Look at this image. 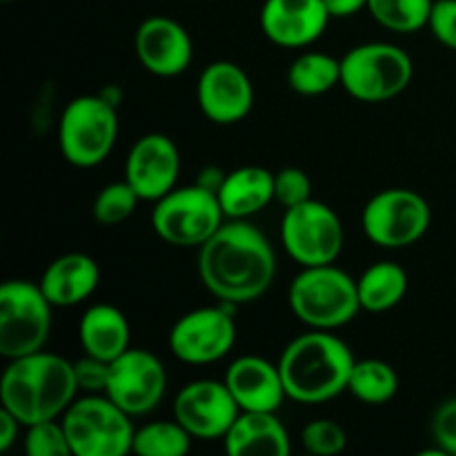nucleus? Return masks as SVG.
I'll return each mask as SVG.
<instances>
[{
    "instance_id": "21",
    "label": "nucleus",
    "mask_w": 456,
    "mask_h": 456,
    "mask_svg": "<svg viewBox=\"0 0 456 456\" xmlns=\"http://www.w3.org/2000/svg\"><path fill=\"white\" fill-rule=\"evenodd\" d=\"M225 452L232 456H288L289 435L276 412H240L225 436Z\"/></svg>"
},
{
    "instance_id": "20",
    "label": "nucleus",
    "mask_w": 456,
    "mask_h": 456,
    "mask_svg": "<svg viewBox=\"0 0 456 456\" xmlns=\"http://www.w3.org/2000/svg\"><path fill=\"white\" fill-rule=\"evenodd\" d=\"M101 281V270L92 256L80 252L62 254L47 265L40 276V289L53 307H71L94 294Z\"/></svg>"
},
{
    "instance_id": "4",
    "label": "nucleus",
    "mask_w": 456,
    "mask_h": 456,
    "mask_svg": "<svg viewBox=\"0 0 456 456\" xmlns=\"http://www.w3.org/2000/svg\"><path fill=\"white\" fill-rule=\"evenodd\" d=\"M289 307L312 330L343 328L363 310L356 281L334 263L303 267L289 285Z\"/></svg>"
},
{
    "instance_id": "26",
    "label": "nucleus",
    "mask_w": 456,
    "mask_h": 456,
    "mask_svg": "<svg viewBox=\"0 0 456 456\" xmlns=\"http://www.w3.org/2000/svg\"><path fill=\"white\" fill-rule=\"evenodd\" d=\"M396 390H399V377H396L395 368L386 361L363 359L356 361L354 368H352L347 392L363 403H387L390 399H395Z\"/></svg>"
},
{
    "instance_id": "10",
    "label": "nucleus",
    "mask_w": 456,
    "mask_h": 456,
    "mask_svg": "<svg viewBox=\"0 0 456 456\" xmlns=\"http://www.w3.org/2000/svg\"><path fill=\"white\" fill-rule=\"evenodd\" d=\"M281 240L301 267L330 265L343 249V223L330 205L310 199L288 208L281 221Z\"/></svg>"
},
{
    "instance_id": "19",
    "label": "nucleus",
    "mask_w": 456,
    "mask_h": 456,
    "mask_svg": "<svg viewBox=\"0 0 456 456\" xmlns=\"http://www.w3.org/2000/svg\"><path fill=\"white\" fill-rule=\"evenodd\" d=\"M225 386L240 412H276L288 399L279 363L261 356H240L227 368Z\"/></svg>"
},
{
    "instance_id": "3",
    "label": "nucleus",
    "mask_w": 456,
    "mask_h": 456,
    "mask_svg": "<svg viewBox=\"0 0 456 456\" xmlns=\"http://www.w3.org/2000/svg\"><path fill=\"white\" fill-rule=\"evenodd\" d=\"M354 363L346 341L330 334V330H314L285 347L279 370L288 399L314 405L347 390Z\"/></svg>"
},
{
    "instance_id": "8",
    "label": "nucleus",
    "mask_w": 456,
    "mask_h": 456,
    "mask_svg": "<svg viewBox=\"0 0 456 456\" xmlns=\"http://www.w3.org/2000/svg\"><path fill=\"white\" fill-rule=\"evenodd\" d=\"M225 223L218 196L199 183L174 187L156 200L151 209V227L165 243L174 248H200Z\"/></svg>"
},
{
    "instance_id": "1",
    "label": "nucleus",
    "mask_w": 456,
    "mask_h": 456,
    "mask_svg": "<svg viewBox=\"0 0 456 456\" xmlns=\"http://www.w3.org/2000/svg\"><path fill=\"white\" fill-rule=\"evenodd\" d=\"M199 274L221 303H252L274 283V248L245 218H230L199 248Z\"/></svg>"
},
{
    "instance_id": "28",
    "label": "nucleus",
    "mask_w": 456,
    "mask_h": 456,
    "mask_svg": "<svg viewBox=\"0 0 456 456\" xmlns=\"http://www.w3.org/2000/svg\"><path fill=\"white\" fill-rule=\"evenodd\" d=\"M194 436L174 419L142 426L134 435L132 452L141 456H183L190 452Z\"/></svg>"
},
{
    "instance_id": "31",
    "label": "nucleus",
    "mask_w": 456,
    "mask_h": 456,
    "mask_svg": "<svg viewBox=\"0 0 456 456\" xmlns=\"http://www.w3.org/2000/svg\"><path fill=\"white\" fill-rule=\"evenodd\" d=\"M303 448L316 456H334L343 452L347 445L346 430L330 419H316L307 423L301 432Z\"/></svg>"
},
{
    "instance_id": "27",
    "label": "nucleus",
    "mask_w": 456,
    "mask_h": 456,
    "mask_svg": "<svg viewBox=\"0 0 456 456\" xmlns=\"http://www.w3.org/2000/svg\"><path fill=\"white\" fill-rule=\"evenodd\" d=\"M435 0H370L374 20L395 34H414L430 22Z\"/></svg>"
},
{
    "instance_id": "12",
    "label": "nucleus",
    "mask_w": 456,
    "mask_h": 456,
    "mask_svg": "<svg viewBox=\"0 0 456 456\" xmlns=\"http://www.w3.org/2000/svg\"><path fill=\"white\" fill-rule=\"evenodd\" d=\"M232 303L187 312L169 332V350L178 361L208 365L230 354L236 343V323Z\"/></svg>"
},
{
    "instance_id": "34",
    "label": "nucleus",
    "mask_w": 456,
    "mask_h": 456,
    "mask_svg": "<svg viewBox=\"0 0 456 456\" xmlns=\"http://www.w3.org/2000/svg\"><path fill=\"white\" fill-rule=\"evenodd\" d=\"M428 27L441 45L456 52V0H435Z\"/></svg>"
},
{
    "instance_id": "7",
    "label": "nucleus",
    "mask_w": 456,
    "mask_h": 456,
    "mask_svg": "<svg viewBox=\"0 0 456 456\" xmlns=\"http://www.w3.org/2000/svg\"><path fill=\"white\" fill-rule=\"evenodd\" d=\"M118 136V116L107 96H78L58 123V145L67 163L96 167L111 154Z\"/></svg>"
},
{
    "instance_id": "13",
    "label": "nucleus",
    "mask_w": 456,
    "mask_h": 456,
    "mask_svg": "<svg viewBox=\"0 0 456 456\" xmlns=\"http://www.w3.org/2000/svg\"><path fill=\"white\" fill-rule=\"evenodd\" d=\"M167 390V372L156 354L129 347L110 363L105 395L129 417H142L159 408Z\"/></svg>"
},
{
    "instance_id": "6",
    "label": "nucleus",
    "mask_w": 456,
    "mask_h": 456,
    "mask_svg": "<svg viewBox=\"0 0 456 456\" xmlns=\"http://www.w3.org/2000/svg\"><path fill=\"white\" fill-rule=\"evenodd\" d=\"M414 65L408 52L390 43H365L341 58V85L361 102H383L412 83Z\"/></svg>"
},
{
    "instance_id": "2",
    "label": "nucleus",
    "mask_w": 456,
    "mask_h": 456,
    "mask_svg": "<svg viewBox=\"0 0 456 456\" xmlns=\"http://www.w3.org/2000/svg\"><path fill=\"white\" fill-rule=\"evenodd\" d=\"M78 390L74 363L43 350L9 359L0 381L3 408L25 428L65 414Z\"/></svg>"
},
{
    "instance_id": "11",
    "label": "nucleus",
    "mask_w": 456,
    "mask_h": 456,
    "mask_svg": "<svg viewBox=\"0 0 456 456\" xmlns=\"http://www.w3.org/2000/svg\"><path fill=\"white\" fill-rule=\"evenodd\" d=\"M432 212L421 194L403 187L374 194L363 208V232L374 245L386 249L410 248L426 236Z\"/></svg>"
},
{
    "instance_id": "17",
    "label": "nucleus",
    "mask_w": 456,
    "mask_h": 456,
    "mask_svg": "<svg viewBox=\"0 0 456 456\" xmlns=\"http://www.w3.org/2000/svg\"><path fill=\"white\" fill-rule=\"evenodd\" d=\"M134 52L150 74L172 78L191 65L194 45L181 22L165 16H151L138 25Z\"/></svg>"
},
{
    "instance_id": "29",
    "label": "nucleus",
    "mask_w": 456,
    "mask_h": 456,
    "mask_svg": "<svg viewBox=\"0 0 456 456\" xmlns=\"http://www.w3.org/2000/svg\"><path fill=\"white\" fill-rule=\"evenodd\" d=\"M138 200H141V196L127 181L110 183V185L102 187L101 194L94 200V218L101 225H118L132 216Z\"/></svg>"
},
{
    "instance_id": "33",
    "label": "nucleus",
    "mask_w": 456,
    "mask_h": 456,
    "mask_svg": "<svg viewBox=\"0 0 456 456\" xmlns=\"http://www.w3.org/2000/svg\"><path fill=\"white\" fill-rule=\"evenodd\" d=\"M74 374L78 387L89 395H105L107 381H110V363L96 356L85 354L74 363Z\"/></svg>"
},
{
    "instance_id": "38",
    "label": "nucleus",
    "mask_w": 456,
    "mask_h": 456,
    "mask_svg": "<svg viewBox=\"0 0 456 456\" xmlns=\"http://www.w3.org/2000/svg\"><path fill=\"white\" fill-rule=\"evenodd\" d=\"M225 176H227V174H223L218 167H205L203 174H200L199 181H196V183H199L200 187H205V190H209V191H214V194H216V191L221 190Z\"/></svg>"
},
{
    "instance_id": "30",
    "label": "nucleus",
    "mask_w": 456,
    "mask_h": 456,
    "mask_svg": "<svg viewBox=\"0 0 456 456\" xmlns=\"http://www.w3.org/2000/svg\"><path fill=\"white\" fill-rule=\"evenodd\" d=\"M25 452L29 456H69L71 448L62 421L56 423V419H52L27 426Z\"/></svg>"
},
{
    "instance_id": "5",
    "label": "nucleus",
    "mask_w": 456,
    "mask_h": 456,
    "mask_svg": "<svg viewBox=\"0 0 456 456\" xmlns=\"http://www.w3.org/2000/svg\"><path fill=\"white\" fill-rule=\"evenodd\" d=\"M129 414L107 395L76 399L62 414L67 441L76 456H125L132 452L134 430Z\"/></svg>"
},
{
    "instance_id": "14",
    "label": "nucleus",
    "mask_w": 456,
    "mask_h": 456,
    "mask_svg": "<svg viewBox=\"0 0 456 456\" xmlns=\"http://www.w3.org/2000/svg\"><path fill=\"white\" fill-rule=\"evenodd\" d=\"M239 414V403L225 381H191L174 399V419L194 439H223Z\"/></svg>"
},
{
    "instance_id": "37",
    "label": "nucleus",
    "mask_w": 456,
    "mask_h": 456,
    "mask_svg": "<svg viewBox=\"0 0 456 456\" xmlns=\"http://www.w3.org/2000/svg\"><path fill=\"white\" fill-rule=\"evenodd\" d=\"M332 18H350L368 9L370 0H323Z\"/></svg>"
},
{
    "instance_id": "23",
    "label": "nucleus",
    "mask_w": 456,
    "mask_h": 456,
    "mask_svg": "<svg viewBox=\"0 0 456 456\" xmlns=\"http://www.w3.org/2000/svg\"><path fill=\"white\" fill-rule=\"evenodd\" d=\"M216 196L225 218H249L274 200V174L258 165H245L227 174Z\"/></svg>"
},
{
    "instance_id": "18",
    "label": "nucleus",
    "mask_w": 456,
    "mask_h": 456,
    "mask_svg": "<svg viewBox=\"0 0 456 456\" xmlns=\"http://www.w3.org/2000/svg\"><path fill=\"white\" fill-rule=\"evenodd\" d=\"M330 18L323 0H265L261 29L281 47H307L323 36Z\"/></svg>"
},
{
    "instance_id": "9",
    "label": "nucleus",
    "mask_w": 456,
    "mask_h": 456,
    "mask_svg": "<svg viewBox=\"0 0 456 456\" xmlns=\"http://www.w3.org/2000/svg\"><path fill=\"white\" fill-rule=\"evenodd\" d=\"M52 307L38 283L7 281L0 288V354L18 359L43 350L52 332Z\"/></svg>"
},
{
    "instance_id": "25",
    "label": "nucleus",
    "mask_w": 456,
    "mask_h": 456,
    "mask_svg": "<svg viewBox=\"0 0 456 456\" xmlns=\"http://www.w3.org/2000/svg\"><path fill=\"white\" fill-rule=\"evenodd\" d=\"M288 83L301 96H319L341 83V61L321 52L303 53L289 65Z\"/></svg>"
},
{
    "instance_id": "35",
    "label": "nucleus",
    "mask_w": 456,
    "mask_h": 456,
    "mask_svg": "<svg viewBox=\"0 0 456 456\" xmlns=\"http://www.w3.org/2000/svg\"><path fill=\"white\" fill-rule=\"evenodd\" d=\"M432 435L445 454L456 456V396L444 401L432 419Z\"/></svg>"
},
{
    "instance_id": "39",
    "label": "nucleus",
    "mask_w": 456,
    "mask_h": 456,
    "mask_svg": "<svg viewBox=\"0 0 456 456\" xmlns=\"http://www.w3.org/2000/svg\"><path fill=\"white\" fill-rule=\"evenodd\" d=\"M3 3H12V0H3Z\"/></svg>"
},
{
    "instance_id": "36",
    "label": "nucleus",
    "mask_w": 456,
    "mask_h": 456,
    "mask_svg": "<svg viewBox=\"0 0 456 456\" xmlns=\"http://www.w3.org/2000/svg\"><path fill=\"white\" fill-rule=\"evenodd\" d=\"M20 426L22 423L18 421L9 410H0V452H7V450L16 444L18 428Z\"/></svg>"
},
{
    "instance_id": "22",
    "label": "nucleus",
    "mask_w": 456,
    "mask_h": 456,
    "mask_svg": "<svg viewBox=\"0 0 456 456\" xmlns=\"http://www.w3.org/2000/svg\"><path fill=\"white\" fill-rule=\"evenodd\" d=\"M78 338L85 354L111 363L129 350V321L118 307L98 303L83 314L78 323Z\"/></svg>"
},
{
    "instance_id": "15",
    "label": "nucleus",
    "mask_w": 456,
    "mask_h": 456,
    "mask_svg": "<svg viewBox=\"0 0 456 456\" xmlns=\"http://www.w3.org/2000/svg\"><path fill=\"white\" fill-rule=\"evenodd\" d=\"M181 172V151L165 134L138 138L125 160V181L136 190L141 200H159L176 187Z\"/></svg>"
},
{
    "instance_id": "16",
    "label": "nucleus",
    "mask_w": 456,
    "mask_h": 456,
    "mask_svg": "<svg viewBox=\"0 0 456 456\" xmlns=\"http://www.w3.org/2000/svg\"><path fill=\"white\" fill-rule=\"evenodd\" d=\"M196 96L212 123L234 125L252 111L254 85L236 62L216 61L200 71Z\"/></svg>"
},
{
    "instance_id": "24",
    "label": "nucleus",
    "mask_w": 456,
    "mask_h": 456,
    "mask_svg": "<svg viewBox=\"0 0 456 456\" xmlns=\"http://www.w3.org/2000/svg\"><path fill=\"white\" fill-rule=\"evenodd\" d=\"M356 288H359L361 307L377 314V312L392 310L403 301L408 292V274L403 267L392 261L374 263L361 274Z\"/></svg>"
},
{
    "instance_id": "32",
    "label": "nucleus",
    "mask_w": 456,
    "mask_h": 456,
    "mask_svg": "<svg viewBox=\"0 0 456 456\" xmlns=\"http://www.w3.org/2000/svg\"><path fill=\"white\" fill-rule=\"evenodd\" d=\"M312 199V181L301 167H283L274 174V200L285 209Z\"/></svg>"
}]
</instances>
